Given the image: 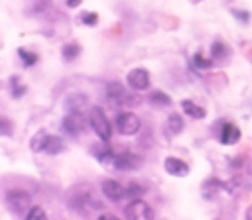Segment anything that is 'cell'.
I'll return each instance as SVG.
<instances>
[{
    "label": "cell",
    "instance_id": "cell-1",
    "mask_svg": "<svg viewBox=\"0 0 252 220\" xmlns=\"http://www.w3.org/2000/svg\"><path fill=\"white\" fill-rule=\"evenodd\" d=\"M89 124H91V128L94 130V134L98 136V139L110 141V138H112V128H110V120L106 118V114L102 112V108H98V106L91 108V112H89Z\"/></svg>",
    "mask_w": 252,
    "mask_h": 220
},
{
    "label": "cell",
    "instance_id": "cell-2",
    "mask_svg": "<svg viewBox=\"0 0 252 220\" xmlns=\"http://www.w3.org/2000/svg\"><path fill=\"white\" fill-rule=\"evenodd\" d=\"M6 206L18 216H26L32 208V196L22 189H12L6 192Z\"/></svg>",
    "mask_w": 252,
    "mask_h": 220
},
{
    "label": "cell",
    "instance_id": "cell-3",
    "mask_svg": "<svg viewBox=\"0 0 252 220\" xmlns=\"http://www.w3.org/2000/svg\"><path fill=\"white\" fill-rule=\"evenodd\" d=\"M118 134L122 136H134L138 130H140V118L132 112H120L116 116V122H114Z\"/></svg>",
    "mask_w": 252,
    "mask_h": 220
},
{
    "label": "cell",
    "instance_id": "cell-4",
    "mask_svg": "<svg viewBox=\"0 0 252 220\" xmlns=\"http://www.w3.org/2000/svg\"><path fill=\"white\" fill-rule=\"evenodd\" d=\"M132 94L126 92V88L122 86V82H108L106 84V98L112 102V104H136L138 100L136 98H130Z\"/></svg>",
    "mask_w": 252,
    "mask_h": 220
},
{
    "label": "cell",
    "instance_id": "cell-5",
    "mask_svg": "<svg viewBox=\"0 0 252 220\" xmlns=\"http://www.w3.org/2000/svg\"><path fill=\"white\" fill-rule=\"evenodd\" d=\"M83 126H85L83 112H67V116L61 120V130H63L65 134H69L71 138L81 136Z\"/></svg>",
    "mask_w": 252,
    "mask_h": 220
},
{
    "label": "cell",
    "instance_id": "cell-6",
    "mask_svg": "<svg viewBox=\"0 0 252 220\" xmlns=\"http://www.w3.org/2000/svg\"><path fill=\"white\" fill-rule=\"evenodd\" d=\"M124 214H126V218H132V220H150V218H154V212H152L150 204H146L140 198H134L124 208Z\"/></svg>",
    "mask_w": 252,
    "mask_h": 220
},
{
    "label": "cell",
    "instance_id": "cell-7",
    "mask_svg": "<svg viewBox=\"0 0 252 220\" xmlns=\"http://www.w3.org/2000/svg\"><path fill=\"white\" fill-rule=\"evenodd\" d=\"M126 82L134 90H146L150 86V73L146 69H142V67L140 69H132L128 73V77H126Z\"/></svg>",
    "mask_w": 252,
    "mask_h": 220
},
{
    "label": "cell",
    "instance_id": "cell-8",
    "mask_svg": "<svg viewBox=\"0 0 252 220\" xmlns=\"http://www.w3.org/2000/svg\"><path fill=\"white\" fill-rule=\"evenodd\" d=\"M100 189H102V194H104L108 200H112V202H118V200H122V198L126 196V187L120 185V183L114 181V179L102 181Z\"/></svg>",
    "mask_w": 252,
    "mask_h": 220
},
{
    "label": "cell",
    "instance_id": "cell-9",
    "mask_svg": "<svg viewBox=\"0 0 252 220\" xmlns=\"http://www.w3.org/2000/svg\"><path fill=\"white\" fill-rule=\"evenodd\" d=\"M219 139L224 145H234L240 139V130L232 122H219Z\"/></svg>",
    "mask_w": 252,
    "mask_h": 220
},
{
    "label": "cell",
    "instance_id": "cell-10",
    "mask_svg": "<svg viewBox=\"0 0 252 220\" xmlns=\"http://www.w3.org/2000/svg\"><path fill=\"white\" fill-rule=\"evenodd\" d=\"M142 165V159L134 153H122V155H116V161H114V169H120V171H134Z\"/></svg>",
    "mask_w": 252,
    "mask_h": 220
},
{
    "label": "cell",
    "instance_id": "cell-11",
    "mask_svg": "<svg viewBox=\"0 0 252 220\" xmlns=\"http://www.w3.org/2000/svg\"><path fill=\"white\" fill-rule=\"evenodd\" d=\"M163 167L169 175L173 177H185L189 173V165L183 161V159H177V157H165L163 161Z\"/></svg>",
    "mask_w": 252,
    "mask_h": 220
},
{
    "label": "cell",
    "instance_id": "cell-12",
    "mask_svg": "<svg viewBox=\"0 0 252 220\" xmlns=\"http://www.w3.org/2000/svg\"><path fill=\"white\" fill-rule=\"evenodd\" d=\"M87 106H89V102H87V96L85 94H69L63 100V108L67 112H85Z\"/></svg>",
    "mask_w": 252,
    "mask_h": 220
},
{
    "label": "cell",
    "instance_id": "cell-13",
    "mask_svg": "<svg viewBox=\"0 0 252 220\" xmlns=\"http://www.w3.org/2000/svg\"><path fill=\"white\" fill-rule=\"evenodd\" d=\"M63 149H65L63 139H61L59 136H51V134H47V138H45V145H43V151H45V153H49V155H59Z\"/></svg>",
    "mask_w": 252,
    "mask_h": 220
},
{
    "label": "cell",
    "instance_id": "cell-14",
    "mask_svg": "<svg viewBox=\"0 0 252 220\" xmlns=\"http://www.w3.org/2000/svg\"><path fill=\"white\" fill-rule=\"evenodd\" d=\"M211 55H213L215 61H224V59L230 55V47L224 45L220 39H217V41H213V45H211Z\"/></svg>",
    "mask_w": 252,
    "mask_h": 220
},
{
    "label": "cell",
    "instance_id": "cell-15",
    "mask_svg": "<svg viewBox=\"0 0 252 220\" xmlns=\"http://www.w3.org/2000/svg\"><path fill=\"white\" fill-rule=\"evenodd\" d=\"M181 108H183V112H185L187 116L197 118V120H201V118H205V116H207L205 108H203V106H197V104H195V102H191V100H183V102H181Z\"/></svg>",
    "mask_w": 252,
    "mask_h": 220
},
{
    "label": "cell",
    "instance_id": "cell-16",
    "mask_svg": "<svg viewBox=\"0 0 252 220\" xmlns=\"http://www.w3.org/2000/svg\"><path fill=\"white\" fill-rule=\"evenodd\" d=\"M167 130L173 136H177V134L183 132V120H181L179 114H169V118H167Z\"/></svg>",
    "mask_w": 252,
    "mask_h": 220
},
{
    "label": "cell",
    "instance_id": "cell-17",
    "mask_svg": "<svg viewBox=\"0 0 252 220\" xmlns=\"http://www.w3.org/2000/svg\"><path fill=\"white\" fill-rule=\"evenodd\" d=\"M150 102L154 104V106H169L171 104V98L165 94V92H161V90H154L152 94H150Z\"/></svg>",
    "mask_w": 252,
    "mask_h": 220
},
{
    "label": "cell",
    "instance_id": "cell-18",
    "mask_svg": "<svg viewBox=\"0 0 252 220\" xmlns=\"http://www.w3.org/2000/svg\"><path fill=\"white\" fill-rule=\"evenodd\" d=\"M45 138H47V132H37L33 138H32V141H30V147H32V151H43V145H45Z\"/></svg>",
    "mask_w": 252,
    "mask_h": 220
},
{
    "label": "cell",
    "instance_id": "cell-19",
    "mask_svg": "<svg viewBox=\"0 0 252 220\" xmlns=\"http://www.w3.org/2000/svg\"><path fill=\"white\" fill-rule=\"evenodd\" d=\"M18 55H20V59H22V63H24V67H32V65H35V63H37V55H35V53L26 51L24 47H20V49H18Z\"/></svg>",
    "mask_w": 252,
    "mask_h": 220
},
{
    "label": "cell",
    "instance_id": "cell-20",
    "mask_svg": "<svg viewBox=\"0 0 252 220\" xmlns=\"http://www.w3.org/2000/svg\"><path fill=\"white\" fill-rule=\"evenodd\" d=\"M79 53H81V47H79L77 43H67V45L63 47V59H65V61H73Z\"/></svg>",
    "mask_w": 252,
    "mask_h": 220
},
{
    "label": "cell",
    "instance_id": "cell-21",
    "mask_svg": "<svg viewBox=\"0 0 252 220\" xmlns=\"http://www.w3.org/2000/svg\"><path fill=\"white\" fill-rule=\"evenodd\" d=\"M10 86H12V96H14V98H20V96L26 92V86L20 84V77H12V79H10Z\"/></svg>",
    "mask_w": 252,
    "mask_h": 220
},
{
    "label": "cell",
    "instance_id": "cell-22",
    "mask_svg": "<svg viewBox=\"0 0 252 220\" xmlns=\"http://www.w3.org/2000/svg\"><path fill=\"white\" fill-rule=\"evenodd\" d=\"M14 134V124L8 120V118H4V116H0V138H6V136H12Z\"/></svg>",
    "mask_w": 252,
    "mask_h": 220
},
{
    "label": "cell",
    "instance_id": "cell-23",
    "mask_svg": "<svg viewBox=\"0 0 252 220\" xmlns=\"http://www.w3.org/2000/svg\"><path fill=\"white\" fill-rule=\"evenodd\" d=\"M230 14L236 18V22H238V24H248V22H250V12H246V10L230 8Z\"/></svg>",
    "mask_w": 252,
    "mask_h": 220
},
{
    "label": "cell",
    "instance_id": "cell-24",
    "mask_svg": "<svg viewBox=\"0 0 252 220\" xmlns=\"http://www.w3.org/2000/svg\"><path fill=\"white\" fill-rule=\"evenodd\" d=\"M26 218H28V220H43V218H47V214L43 212L41 206H32V208L28 210Z\"/></svg>",
    "mask_w": 252,
    "mask_h": 220
},
{
    "label": "cell",
    "instance_id": "cell-25",
    "mask_svg": "<svg viewBox=\"0 0 252 220\" xmlns=\"http://www.w3.org/2000/svg\"><path fill=\"white\" fill-rule=\"evenodd\" d=\"M144 192V187H140L138 183H130L126 187V196H132V198H138L140 194Z\"/></svg>",
    "mask_w": 252,
    "mask_h": 220
},
{
    "label": "cell",
    "instance_id": "cell-26",
    "mask_svg": "<svg viewBox=\"0 0 252 220\" xmlns=\"http://www.w3.org/2000/svg\"><path fill=\"white\" fill-rule=\"evenodd\" d=\"M81 22L87 24V26H96L98 14H94V12H83V14H81Z\"/></svg>",
    "mask_w": 252,
    "mask_h": 220
},
{
    "label": "cell",
    "instance_id": "cell-27",
    "mask_svg": "<svg viewBox=\"0 0 252 220\" xmlns=\"http://www.w3.org/2000/svg\"><path fill=\"white\" fill-rule=\"evenodd\" d=\"M193 63H195V67H199V69H209V67L213 65V61H211V59H205L201 53H197V55L193 57Z\"/></svg>",
    "mask_w": 252,
    "mask_h": 220
},
{
    "label": "cell",
    "instance_id": "cell-28",
    "mask_svg": "<svg viewBox=\"0 0 252 220\" xmlns=\"http://www.w3.org/2000/svg\"><path fill=\"white\" fill-rule=\"evenodd\" d=\"M100 218H104V220H116V216H114V214H110V212H106V214H100Z\"/></svg>",
    "mask_w": 252,
    "mask_h": 220
},
{
    "label": "cell",
    "instance_id": "cell-29",
    "mask_svg": "<svg viewBox=\"0 0 252 220\" xmlns=\"http://www.w3.org/2000/svg\"><path fill=\"white\" fill-rule=\"evenodd\" d=\"M79 2H81V0H67V6H69V8H75V6H79Z\"/></svg>",
    "mask_w": 252,
    "mask_h": 220
},
{
    "label": "cell",
    "instance_id": "cell-30",
    "mask_svg": "<svg viewBox=\"0 0 252 220\" xmlns=\"http://www.w3.org/2000/svg\"><path fill=\"white\" fill-rule=\"evenodd\" d=\"M246 218H248V220H252V206L248 208V212H246Z\"/></svg>",
    "mask_w": 252,
    "mask_h": 220
},
{
    "label": "cell",
    "instance_id": "cell-31",
    "mask_svg": "<svg viewBox=\"0 0 252 220\" xmlns=\"http://www.w3.org/2000/svg\"><path fill=\"white\" fill-rule=\"evenodd\" d=\"M246 55H248V59H250V61H252V47H250V49H248V53H246Z\"/></svg>",
    "mask_w": 252,
    "mask_h": 220
}]
</instances>
